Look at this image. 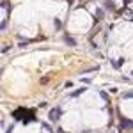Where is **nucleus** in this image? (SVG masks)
<instances>
[{
    "instance_id": "f257e3e1",
    "label": "nucleus",
    "mask_w": 133,
    "mask_h": 133,
    "mask_svg": "<svg viewBox=\"0 0 133 133\" xmlns=\"http://www.w3.org/2000/svg\"><path fill=\"white\" fill-rule=\"evenodd\" d=\"M12 117L18 119V121H23L25 124L36 119V117H34V112H32V110H25V108H18V110H14V112H12Z\"/></svg>"
},
{
    "instance_id": "f03ea898",
    "label": "nucleus",
    "mask_w": 133,
    "mask_h": 133,
    "mask_svg": "<svg viewBox=\"0 0 133 133\" xmlns=\"http://www.w3.org/2000/svg\"><path fill=\"white\" fill-rule=\"evenodd\" d=\"M59 117H61V108H51L50 110V121H59Z\"/></svg>"
},
{
    "instance_id": "7ed1b4c3",
    "label": "nucleus",
    "mask_w": 133,
    "mask_h": 133,
    "mask_svg": "<svg viewBox=\"0 0 133 133\" xmlns=\"http://www.w3.org/2000/svg\"><path fill=\"white\" fill-rule=\"evenodd\" d=\"M121 128H126V130H131V128H133V121L123 119V121H121Z\"/></svg>"
},
{
    "instance_id": "20e7f679",
    "label": "nucleus",
    "mask_w": 133,
    "mask_h": 133,
    "mask_svg": "<svg viewBox=\"0 0 133 133\" xmlns=\"http://www.w3.org/2000/svg\"><path fill=\"white\" fill-rule=\"evenodd\" d=\"M105 9H107V11H114V9H115V5H114L112 0H107V2H105Z\"/></svg>"
},
{
    "instance_id": "39448f33",
    "label": "nucleus",
    "mask_w": 133,
    "mask_h": 133,
    "mask_svg": "<svg viewBox=\"0 0 133 133\" xmlns=\"http://www.w3.org/2000/svg\"><path fill=\"white\" fill-rule=\"evenodd\" d=\"M64 41L68 43V44H71V46H75V44H76V41H75L73 37H69V36H66V37H64Z\"/></svg>"
},
{
    "instance_id": "423d86ee",
    "label": "nucleus",
    "mask_w": 133,
    "mask_h": 133,
    "mask_svg": "<svg viewBox=\"0 0 133 133\" xmlns=\"http://www.w3.org/2000/svg\"><path fill=\"white\" fill-rule=\"evenodd\" d=\"M124 64V59H119V61H114V68H121Z\"/></svg>"
},
{
    "instance_id": "0eeeda50",
    "label": "nucleus",
    "mask_w": 133,
    "mask_h": 133,
    "mask_svg": "<svg viewBox=\"0 0 133 133\" xmlns=\"http://www.w3.org/2000/svg\"><path fill=\"white\" fill-rule=\"evenodd\" d=\"M83 91H87V89H85V87H82V89H78V91H75V92L71 94V96H73V98H75V96H80V94H82Z\"/></svg>"
},
{
    "instance_id": "6e6552de",
    "label": "nucleus",
    "mask_w": 133,
    "mask_h": 133,
    "mask_svg": "<svg viewBox=\"0 0 133 133\" xmlns=\"http://www.w3.org/2000/svg\"><path fill=\"white\" fill-rule=\"evenodd\" d=\"M124 98L128 99V98H133V92H128V94H124Z\"/></svg>"
},
{
    "instance_id": "1a4fd4ad",
    "label": "nucleus",
    "mask_w": 133,
    "mask_h": 133,
    "mask_svg": "<svg viewBox=\"0 0 133 133\" xmlns=\"http://www.w3.org/2000/svg\"><path fill=\"white\" fill-rule=\"evenodd\" d=\"M131 75H133V73H131Z\"/></svg>"
}]
</instances>
